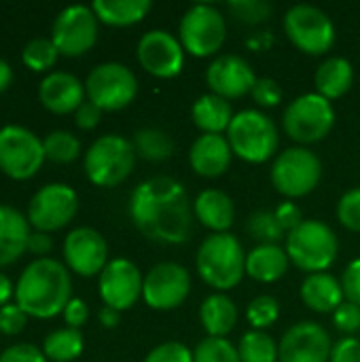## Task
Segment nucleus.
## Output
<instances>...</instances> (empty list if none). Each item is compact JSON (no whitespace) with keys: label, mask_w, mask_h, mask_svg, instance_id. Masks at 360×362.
<instances>
[{"label":"nucleus","mask_w":360,"mask_h":362,"mask_svg":"<svg viewBox=\"0 0 360 362\" xmlns=\"http://www.w3.org/2000/svg\"><path fill=\"white\" fill-rule=\"evenodd\" d=\"M129 216L144 238L159 244H185L193 231L195 214L189 193L178 180L155 176L134 189Z\"/></svg>","instance_id":"nucleus-1"},{"label":"nucleus","mask_w":360,"mask_h":362,"mask_svg":"<svg viewBox=\"0 0 360 362\" xmlns=\"http://www.w3.org/2000/svg\"><path fill=\"white\" fill-rule=\"evenodd\" d=\"M72 280L64 263L55 259H34L15 284V303L30 318H53L72 299Z\"/></svg>","instance_id":"nucleus-2"},{"label":"nucleus","mask_w":360,"mask_h":362,"mask_svg":"<svg viewBox=\"0 0 360 362\" xmlns=\"http://www.w3.org/2000/svg\"><path fill=\"white\" fill-rule=\"evenodd\" d=\"M202 280L216 288L229 291L240 284L246 274V255L240 240L231 233H212L206 238L195 257Z\"/></svg>","instance_id":"nucleus-3"},{"label":"nucleus","mask_w":360,"mask_h":362,"mask_svg":"<svg viewBox=\"0 0 360 362\" xmlns=\"http://www.w3.org/2000/svg\"><path fill=\"white\" fill-rule=\"evenodd\" d=\"M286 255L295 267L310 274H325L337 261L339 240L329 225L308 218L286 235Z\"/></svg>","instance_id":"nucleus-4"},{"label":"nucleus","mask_w":360,"mask_h":362,"mask_svg":"<svg viewBox=\"0 0 360 362\" xmlns=\"http://www.w3.org/2000/svg\"><path fill=\"white\" fill-rule=\"evenodd\" d=\"M83 165L89 182L102 189H112L132 174L136 165V148L127 138L106 134L87 148Z\"/></svg>","instance_id":"nucleus-5"},{"label":"nucleus","mask_w":360,"mask_h":362,"mask_svg":"<svg viewBox=\"0 0 360 362\" xmlns=\"http://www.w3.org/2000/svg\"><path fill=\"white\" fill-rule=\"evenodd\" d=\"M227 140L233 155L240 159L248 163H265L278 148V129L265 112L246 108L233 115Z\"/></svg>","instance_id":"nucleus-6"},{"label":"nucleus","mask_w":360,"mask_h":362,"mask_svg":"<svg viewBox=\"0 0 360 362\" xmlns=\"http://www.w3.org/2000/svg\"><path fill=\"white\" fill-rule=\"evenodd\" d=\"M284 132L299 144H314L325 140L335 125L333 104L320 93H303L295 98L284 110Z\"/></svg>","instance_id":"nucleus-7"},{"label":"nucleus","mask_w":360,"mask_h":362,"mask_svg":"<svg viewBox=\"0 0 360 362\" xmlns=\"http://www.w3.org/2000/svg\"><path fill=\"white\" fill-rule=\"evenodd\" d=\"M42 140L23 125L0 127V172L13 180H28L45 163Z\"/></svg>","instance_id":"nucleus-8"},{"label":"nucleus","mask_w":360,"mask_h":362,"mask_svg":"<svg viewBox=\"0 0 360 362\" xmlns=\"http://www.w3.org/2000/svg\"><path fill=\"white\" fill-rule=\"evenodd\" d=\"M320 178H323L320 159L303 146L286 148L274 159L272 182L276 191L289 199L310 195L318 187Z\"/></svg>","instance_id":"nucleus-9"},{"label":"nucleus","mask_w":360,"mask_h":362,"mask_svg":"<svg viewBox=\"0 0 360 362\" xmlns=\"http://www.w3.org/2000/svg\"><path fill=\"white\" fill-rule=\"evenodd\" d=\"M85 93L87 100L102 110H121L138 95V78L125 64L106 62L89 72Z\"/></svg>","instance_id":"nucleus-10"},{"label":"nucleus","mask_w":360,"mask_h":362,"mask_svg":"<svg viewBox=\"0 0 360 362\" xmlns=\"http://www.w3.org/2000/svg\"><path fill=\"white\" fill-rule=\"evenodd\" d=\"M289 40L308 55H323L335 45V25L331 17L314 4H295L284 15Z\"/></svg>","instance_id":"nucleus-11"},{"label":"nucleus","mask_w":360,"mask_h":362,"mask_svg":"<svg viewBox=\"0 0 360 362\" xmlns=\"http://www.w3.org/2000/svg\"><path fill=\"white\" fill-rule=\"evenodd\" d=\"M180 45L195 57L214 55L225 38L227 23L223 13L212 4H193L180 19Z\"/></svg>","instance_id":"nucleus-12"},{"label":"nucleus","mask_w":360,"mask_h":362,"mask_svg":"<svg viewBox=\"0 0 360 362\" xmlns=\"http://www.w3.org/2000/svg\"><path fill=\"white\" fill-rule=\"evenodd\" d=\"M79 212V195L64 182L40 187L28 204V223L34 231L53 233L64 229Z\"/></svg>","instance_id":"nucleus-13"},{"label":"nucleus","mask_w":360,"mask_h":362,"mask_svg":"<svg viewBox=\"0 0 360 362\" xmlns=\"http://www.w3.org/2000/svg\"><path fill=\"white\" fill-rule=\"evenodd\" d=\"M51 40L55 42L59 55L79 57L87 53L98 40V17L87 4H70L57 13Z\"/></svg>","instance_id":"nucleus-14"},{"label":"nucleus","mask_w":360,"mask_h":362,"mask_svg":"<svg viewBox=\"0 0 360 362\" xmlns=\"http://www.w3.org/2000/svg\"><path fill=\"white\" fill-rule=\"evenodd\" d=\"M189 293L191 276L178 263H159L144 276L142 299L151 310H176L185 303Z\"/></svg>","instance_id":"nucleus-15"},{"label":"nucleus","mask_w":360,"mask_h":362,"mask_svg":"<svg viewBox=\"0 0 360 362\" xmlns=\"http://www.w3.org/2000/svg\"><path fill=\"white\" fill-rule=\"evenodd\" d=\"M144 278L136 263L129 259H112L104 267L98 280L100 299L106 308H112L117 312L129 310L140 297H142Z\"/></svg>","instance_id":"nucleus-16"},{"label":"nucleus","mask_w":360,"mask_h":362,"mask_svg":"<svg viewBox=\"0 0 360 362\" xmlns=\"http://www.w3.org/2000/svg\"><path fill=\"white\" fill-rule=\"evenodd\" d=\"M64 261L76 276H100L108 265V244L100 231L91 227H76L64 240Z\"/></svg>","instance_id":"nucleus-17"},{"label":"nucleus","mask_w":360,"mask_h":362,"mask_svg":"<svg viewBox=\"0 0 360 362\" xmlns=\"http://www.w3.org/2000/svg\"><path fill=\"white\" fill-rule=\"evenodd\" d=\"M138 62L140 66L157 78H174L180 74L185 64V49L166 30H151L138 40Z\"/></svg>","instance_id":"nucleus-18"},{"label":"nucleus","mask_w":360,"mask_h":362,"mask_svg":"<svg viewBox=\"0 0 360 362\" xmlns=\"http://www.w3.org/2000/svg\"><path fill=\"white\" fill-rule=\"evenodd\" d=\"M331 337L318 322H297L280 339L278 362H329Z\"/></svg>","instance_id":"nucleus-19"},{"label":"nucleus","mask_w":360,"mask_h":362,"mask_svg":"<svg viewBox=\"0 0 360 362\" xmlns=\"http://www.w3.org/2000/svg\"><path fill=\"white\" fill-rule=\"evenodd\" d=\"M206 83L212 93L225 98V100H236L252 91L257 76L252 66L236 55V53H225L219 55L206 70Z\"/></svg>","instance_id":"nucleus-20"},{"label":"nucleus","mask_w":360,"mask_h":362,"mask_svg":"<svg viewBox=\"0 0 360 362\" xmlns=\"http://www.w3.org/2000/svg\"><path fill=\"white\" fill-rule=\"evenodd\" d=\"M85 83H81L79 76L64 70L49 72L38 85L40 104L55 115L76 112L79 106L85 102Z\"/></svg>","instance_id":"nucleus-21"},{"label":"nucleus","mask_w":360,"mask_h":362,"mask_svg":"<svg viewBox=\"0 0 360 362\" xmlns=\"http://www.w3.org/2000/svg\"><path fill=\"white\" fill-rule=\"evenodd\" d=\"M231 157L233 151L223 134H202L189 151L191 168L204 178L223 176L231 165Z\"/></svg>","instance_id":"nucleus-22"},{"label":"nucleus","mask_w":360,"mask_h":362,"mask_svg":"<svg viewBox=\"0 0 360 362\" xmlns=\"http://www.w3.org/2000/svg\"><path fill=\"white\" fill-rule=\"evenodd\" d=\"M28 216L8 204H0V267L21 259L30 238Z\"/></svg>","instance_id":"nucleus-23"},{"label":"nucleus","mask_w":360,"mask_h":362,"mask_svg":"<svg viewBox=\"0 0 360 362\" xmlns=\"http://www.w3.org/2000/svg\"><path fill=\"white\" fill-rule=\"evenodd\" d=\"M193 214L204 227L212 229L214 233H227V229L236 221V206L227 193L219 189H206L195 197Z\"/></svg>","instance_id":"nucleus-24"},{"label":"nucleus","mask_w":360,"mask_h":362,"mask_svg":"<svg viewBox=\"0 0 360 362\" xmlns=\"http://www.w3.org/2000/svg\"><path fill=\"white\" fill-rule=\"evenodd\" d=\"M344 299L346 297H344L342 282L327 272L310 274L301 284V301L318 314L335 312L344 303Z\"/></svg>","instance_id":"nucleus-25"},{"label":"nucleus","mask_w":360,"mask_h":362,"mask_svg":"<svg viewBox=\"0 0 360 362\" xmlns=\"http://www.w3.org/2000/svg\"><path fill=\"white\" fill-rule=\"evenodd\" d=\"M289 255L286 248L278 244H259L246 255V274L257 282H276L289 269Z\"/></svg>","instance_id":"nucleus-26"},{"label":"nucleus","mask_w":360,"mask_h":362,"mask_svg":"<svg viewBox=\"0 0 360 362\" xmlns=\"http://www.w3.org/2000/svg\"><path fill=\"white\" fill-rule=\"evenodd\" d=\"M191 117L204 134H223L233 121V110L225 98L216 93H204L195 100Z\"/></svg>","instance_id":"nucleus-27"},{"label":"nucleus","mask_w":360,"mask_h":362,"mask_svg":"<svg viewBox=\"0 0 360 362\" xmlns=\"http://www.w3.org/2000/svg\"><path fill=\"white\" fill-rule=\"evenodd\" d=\"M199 320L208 337H227L236 329L238 308L225 293H214L202 303Z\"/></svg>","instance_id":"nucleus-28"},{"label":"nucleus","mask_w":360,"mask_h":362,"mask_svg":"<svg viewBox=\"0 0 360 362\" xmlns=\"http://www.w3.org/2000/svg\"><path fill=\"white\" fill-rule=\"evenodd\" d=\"M314 81H316V93H320L331 102L348 93V89L354 83V68L346 57H329L318 66Z\"/></svg>","instance_id":"nucleus-29"},{"label":"nucleus","mask_w":360,"mask_h":362,"mask_svg":"<svg viewBox=\"0 0 360 362\" xmlns=\"http://www.w3.org/2000/svg\"><path fill=\"white\" fill-rule=\"evenodd\" d=\"M151 0H95L91 4L98 21L112 28H127L146 17Z\"/></svg>","instance_id":"nucleus-30"},{"label":"nucleus","mask_w":360,"mask_h":362,"mask_svg":"<svg viewBox=\"0 0 360 362\" xmlns=\"http://www.w3.org/2000/svg\"><path fill=\"white\" fill-rule=\"evenodd\" d=\"M83 348H85L83 333L70 327L49 333L42 341V354L47 356V361L53 362L76 361L83 354Z\"/></svg>","instance_id":"nucleus-31"},{"label":"nucleus","mask_w":360,"mask_h":362,"mask_svg":"<svg viewBox=\"0 0 360 362\" xmlns=\"http://www.w3.org/2000/svg\"><path fill=\"white\" fill-rule=\"evenodd\" d=\"M134 148L136 155L149 161H166L174 153V140L157 127H144L134 134Z\"/></svg>","instance_id":"nucleus-32"},{"label":"nucleus","mask_w":360,"mask_h":362,"mask_svg":"<svg viewBox=\"0 0 360 362\" xmlns=\"http://www.w3.org/2000/svg\"><path fill=\"white\" fill-rule=\"evenodd\" d=\"M240 361L242 362H278V346L263 331H248L240 339Z\"/></svg>","instance_id":"nucleus-33"},{"label":"nucleus","mask_w":360,"mask_h":362,"mask_svg":"<svg viewBox=\"0 0 360 362\" xmlns=\"http://www.w3.org/2000/svg\"><path fill=\"white\" fill-rule=\"evenodd\" d=\"M57 57H59V51L55 42L45 36H36L28 40L21 49V62L34 72H47L49 68L55 66Z\"/></svg>","instance_id":"nucleus-34"},{"label":"nucleus","mask_w":360,"mask_h":362,"mask_svg":"<svg viewBox=\"0 0 360 362\" xmlns=\"http://www.w3.org/2000/svg\"><path fill=\"white\" fill-rule=\"evenodd\" d=\"M45 157L55 163H70L81 155V140L68 129H53L42 140Z\"/></svg>","instance_id":"nucleus-35"},{"label":"nucleus","mask_w":360,"mask_h":362,"mask_svg":"<svg viewBox=\"0 0 360 362\" xmlns=\"http://www.w3.org/2000/svg\"><path fill=\"white\" fill-rule=\"evenodd\" d=\"M246 229H248L250 238H255L259 244H278L282 238H286L276 214L267 212V210H259V212L250 214Z\"/></svg>","instance_id":"nucleus-36"},{"label":"nucleus","mask_w":360,"mask_h":362,"mask_svg":"<svg viewBox=\"0 0 360 362\" xmlns=\"http://www.w3.org/2000/svg\"><path fill=\"white\" fill-rule=\"evenodd\" d=\"M193 362H242L238 348L225 337H208L204 339L195 352Z\"/></svg>","instance_id":"nucleus-37"},{"label":"nucleus","mask_w":360,"mask_h":362,"mask_svg":"<svg viewBox=\"0 0 360 362\" xmlns=\"http://www.w3.org/2000/svg\"><path fill=\"white\" fill-rule=\"evenodd\" d=\"M278 316H280V303L272 295H259L246 308V318L255 331H263L272 327L278 320Z\"/></svg>","instance_id":"nucleus-38"},{"label":"nucleus","mask_w":360,"mask_h":362,"mask_svg":"<svg viewBox=\"0 0 360 362\" xmlns=\"http://www.w3.org/2000/svg\"><path fill=\"white\" fill-rule=\"evenodd\" d=\"M227 8L236 19L250 23V25L263 23L272 15V4L265 0H233L227 4Z\"/></svg>","instance_id":"nucleus-39"},{"label":"nucleus","mask_w":360,"mask_h":362,"mask_svg":"<svg viewBox=\"0 0 360 362\" xmlns=\"http://www.w3.org/2000/svg\"><path fill=\"white\" fill-rule=\"evenodd\" d=\"M337 218L346 229L360 231V187L342 195L337 204Z\"/></svg>","instance_id":"nucleus-40"},{"label":"nucleus","mask_w":360,"mask_h":362,"mask_svg":"<svg viewBox=\"0 0 360 362\" xmlns=\"http://www.w3.org/2000/svg\"><path fill=\"white\" fill-rule=\"evenodd\" d=\"M144 362H193V352L180 341H166L153 348Z\"/></svg>","instance_id":"nucleus-41"},{"label":"nucleus","mask_w":360,"mask_h":362,"mask_svg":"<svg viewBox=\"0 0 360 362\" xmlns=\"http://www.w3.org/2000/svg\"><path fill=\"white\" fill-rule=\"evenodd\" d=\"M28 318L30 316L17 303H6L4 308H0V333L8 337L19 335L25 329Z\"/></svg>","instance_id":"nucleus-42"},{"label":"nucleus","mask_w":360,"mask_h":362,"mask_svg":"<svg viewBox=\"0 0 360 362\" xmlns=\"http://www.w3.org/2000/svg\"><path fill=\"white\" fill-rule=\"evenodd\" d=\"M250 93H252L255 102L263 108H272V106H278L282 102V87L274 78H267V76L257 78Z\"/></svg>","instance_id":"nucleus-43"},{"label":"nucleus","mask_w":360,"mask_h":362,"mask_svg":"<svg viewBox=\"0 0 360 362\" xmlns=\"http://www.w3.org/2000/svg\"><path fill=\"white\" fill-rule=\"evenodd\" d=\"M333 322H335L337 331H342L348 337H352L356 331H360V308L354 305V303H350V301H344L333 312Z\"/></svg>","instance_id":"nucleus-44"},{"label":"nucleus","mask_w":360,"mask_h":362,"mask_svg":"<svg viewBox=\"0 0 360 362\" xmlns=\"http://www.w3.org/2000/svg\"><path fill=\"white\" fill-rule=\"evenodd\" d=\"M0 362H47V356L32 344H15L0 354Z\"/></svg>","instance_id":"nucleus-45"},{"label":"nucleus","mask_w":360,"mask_h":362,"mask_svg":"<svg viewBox=\"0 0 360 362\" xmlns=\"http://www.w3.org/2000/svg\"><path fill=\"white\" fill-rule=\"evenodd\" d=\"M342 288H344L346 301L360 308V259H354L352 263H348V267L342 276Z\"/></svg>","instance_id":"nucleus-46"},{"label":"nucleus","mask_w":360,"mask_h":362,"mask_svg":"<svg viewBox=\"0 0 360 362\" xmlns=\"http://www.w3.org/2000/svg\"><path fill=\"white\" fill-rule=\"evenodd\" d=\"M274 214H276V218H278V223H280V227L284 229L286 235H289L291 231H295V229L306 221L303 214H301V210H299L293 202L280 204V206L274 210Z\"/></svg>","instance_id":"nucleus-47"},{"label":"nucleus","mask_w":360,"mask_h":362,"mask_svg":"<svg viewBox=\"0 0 360 362\" xmlns=\"http://www.w3.org/2000/svg\"><path fill=\"white\" fill-rule=\"evenodd\" d=\"M329 362H360V339L356 337L339 339L331 350Z\"/></svg>","instance_id":"nucleus-48"},{"label":"nucleus","mask_w":360,"mask_h":362,"mask_svg":"<svg viewBox=\"0 0 360 362\" xmlns=\"http://www.w3.org/2000/svg\"><path fill=\"white\" fill-rule=\"evenodd\" d=\"M62 316H64V320H66V325H68L70 329H79V331H81V327H83V325L87 322V318H89V308H87V303H85L83 299L72 297V299L68 301V305L64 308Z\"/></svg>","instance_id":"nucleus-49"},{"label":"nucleus","mask_w":360,"mask_h":362,"mask_svg":"<svg viewBox=\"0 0 360 362\" xmlns=\"http://www.w3.org/2000/svg\"><path fill=\"white\" fill-rule=\"evenodd\" d=\"M102 108H98L93 102H89V100H85L81 106H79V110L74 112V123H76V127H81V129H93L98 123H100V119H102Z\"/></svg>","instance_id":"nucleus-50"},{"label":"nucleus","mask_w":360,"mask_h":362,"mask_svg":"<svg viewBox=\"0 0 360 362\" xmlns=\"http://www.w3.org/2000/svg\"><path fill=\"white\" fill-rule=\"evenodd\" d=\"M53 248V240L49 233H42V231H32L30 238H28V252L36 255L38 259H45V255H49Z\"/></svg>","instance_id":"nucleus-51"},{"label":"nucleus","mask_w":360,"mask_h":362,"mask_svg":"<svg viewBox=\"0 0 360 362\" xmlns=\"http://www.w3.org/2000/svg\"><path fill=\"white\" fill-rule=\"evenodd\" d=\"M11 297H15V284L4 272H0V308L11 303Z\"/></svg>","instance_id":"nucleus-52"},{"label":"nucleus","mask_w":360,"mask_h":362,"mask_svg":"<svg viewBox=\"0 0 360 362\" xmlns=\"http://www.w3.org/2000/svg\"><path fill=\"white\" fill-rule=\"evenodd\" d=\"M119 314L121 312H117V310H112V308H102L100 310V322H102V327H106V329H115L117 325H119Z\"/></svg>","instance_id":"nucleus-53"},{"label":"nucleus","mask_w":360,"mask_h":362,"mask_svg":"<svg viewBox=\"0 0 360 362\" xmlns=\"http://www.w3.org/2000/svg\"><path fill=\"white\" fill-rule=\"evenodd\" d=\"M13 83V68L6 59L0 57V93L6 91Z\"/></svg>","instance_id":"nucleus-54"}]
</instances>
